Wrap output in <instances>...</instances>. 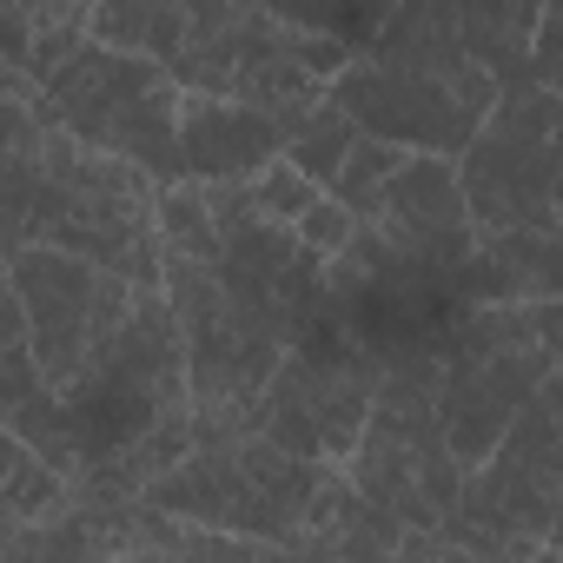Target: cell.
<instances>
[{"mask_svg":"<svg viewBox=\"0 0 563 563\" xmlns=\"http://www.w3.org/2000/svg\"><path fill=\"white\" fill-rule=\"evenodd\" d=\"M556 517H563V431L550 378L517 405L497 451L464 471V490L444 510L438 537L451 556H550Z\"/></svg>","mask_w":563,"mask_h":563,"instance_id":"obj_1","label":"cell"},{"mask_svg":"<svg viewBox=\"0 0 563 563\" xmlns=\"http://www.w3.org/2000/svg\"><path fill=\"white\" fill-rule=\"evenodd\" d=\"M41 113L80 146L140 166L146 179H186L179 173V80L146 54L80 41V54L41 80Z\"/></svg>","mask_w":563,"mask_h":563,"instance_id":"obj_2","label":"cell"},{"mask_svg":"<svg viewBox=\"0 0 563 563\" xmlns=\"http://www.w3.org/2000/svg\"><path fill=\"white\" fill-rule=\"evenodd\" d=\"M471 225H550L556 232V87L497 93L484 126L451 153Z\"/></svg>","mask_w":563,"mask_h":563,"instance_id":"obj_3","label":"cell"},{"mask_svg":"<svg viewBox=\"0 0 563 563\" xmlns=\"http://www.w3.org/2000/svg\"><path fill=\"white\" fill-rule=\"evenodd\" d=\"M0 265H8L21 319H27V352L54 391L100 352V339L126 319L133 292H146L80 252H60V245H8Z\"/></svg>","mask_w":563,"mask_h":563,"instance_id":"obj_4","label":"cell"},{"mask_svg":"<svg viewBox=\"0 0 563 563\" xmlns=\"http://www.w3.org/2000/svg\"><path fill=\"white\" fill-rule=\"evenodd\" d=\"M372 225L385 232V245L398 258L431 265V272H451L477 245V225H471L451 153H405L398 173L385 179L378 206H372Z\"/></svg>","mask_w":563,"mask_h":563,"instance_id":"obj_5","label":"cell"},{"mask_svg":"<svg viewBox=\"0 0 563 563\" xmlns=\"http://www.w3.org/2000/svg\"><path fill=\"white\" fill-rule=\"evenodd\" d=\"M278 146H286V133L258 107H245L232 93H186L179 87V173L186 179H245Z\"/></svg>","mask_w":563,"mask_h":563,"instance_id":"obj_6","label":"cell"},{"mask_svg":"<svg viewBox=\"0 0 563 563\" xmlns=\"http://www.w3.org/2000/svg\"><path fill=\"white\" fill-rule=\"evenodd\" d=\"M556 0H451L457 21V47L497 80V93H523V87H550L530 60V34Z\"/></svg>","mask_w":563,"mask_h":563,"instance_id":"obj_7","label":"cell"},{"mask_svg":"<svg viewBox=\"0 0 563 563\" xmlns=\"http://www.w3.org/2000/svg\"><path fill=\"white\" fill-rule=\"evenodd\" d=\"M87 41V0H0V60H14L34 87L67 67Z\"/></svg>","mask_w":563,"mask_h":563,"instance_id":"obj_8","label":"cell"},{"mask_svg":"<svg viewBox=\"0 0 563 563\" xmlns=\"http://www.w3.org/2000/svg\"><path fill=\"white\" fill-rule=\"evenodd\" d=\"M153 239H159V252H179V258H199V265L219 258V225L206 212L199 179H159L153 186Z\"/></svg>","mask_w":563,"mask_h":563,"instance_id":"obj_9","label":"cell"},{"mask_svg":"<svg viewBox=\"0 0 563 563\" xmlns=\"http://www.w3.org/2000/svg\"><path fill=\"white\" fill-rule=\"evenodd\" d=\"M0 424H8L47 471H60V477H74L80 471V451H74V424H67V405H60V391L54 385H41L34 398H21L8 418H0Z\"/></svg>","mask_w":563,"mask_h":563,"instance_id":"obj_10","label":"cell"},{"mask_svg":"<svg viewBox=\"0 0 563 563\" xmlns=\"http://www.w3.org/2000/svg\"><path fill=\"white\" fill-rule=\"evenodd\" d=\"M352 113L339 107V100H319L292 133H286V146H278V153H286L312 186H332V173H339V159H345V146H352Z\"/></svg>","mask_w":563,"mask_h":563,"instance_id":"obj_11","label":"cell"},{"mask_svg":"<svg viewBox=\"0 0 563 563\" xmlns=\"http://www.w3.org/2000/svg\"><path fill=\"white\" fill-rule=\"evenodd\" d=\"M398 159H405V146H398V140H378V133H365V126H358L325 192H332V199H345V206H352V219H372V206H378L385 179L398 173Z\"/></svg>","mask_w":563,"mask_h":563,"instance_id":"obj_12","label":"cell"},{"mask_svg":"<svg viewBox=\"0 0 563 563\" xmlns=\"http://www.w3.org/2000/svg\"><path fill=\"white\" fill-rule=\"evenodd\" d=\"M245 186H252V212H258V219H272V225H292V219L325 192V186H312L286 153H272L258 173H245Z\"/></svg>","mask_w":563,"mask_h":563,"instance_id":"obj_13","label":"cell"},{"mask_svg":"<svg viewBox=\"0 0 563 563\" xmlns=\"http://www.w3.org/2000/svg\"><path fill=\"white\" fill-rule=\"evenodd\" d=\"M352 225H358V219H352V206H345V199H332V192H319V199H312V206L292 219V239H299L306 252L332 258V252L352 239Z\"/></svg>","mask_w":563,"mask_h":563,"instance_id":"obj_14","label":"cell"},{"mask_svg":"<svg viewBox=\"0 0 563 563\" xmlns=\"http://www.w3.org/2000/svg\"><path fill=\"white\" fill-rule=\"evenodd\" d=\"M199 192H206V212H212V225H219V232H232V225L258 219V212H252V186H245V179H199Z\"/></svg>","mask_w":563,"mask_h":563,"instance_id":"obj_15","label":"cell"},{"mask_svg":"<svg viewBox=\"0 0 563 563\" xmlns=\"http://www.w3.org/2000/svg\"><path fill=\"white\" fill-rule=\"evenodd\" d=\"M14 339H27V319H21V299H14L8 265H0V345H14Z\"/></svg>","mask_w":563,"mask_h":563,"instance_id":"obj_16","label":"cell"}]
</instances>
